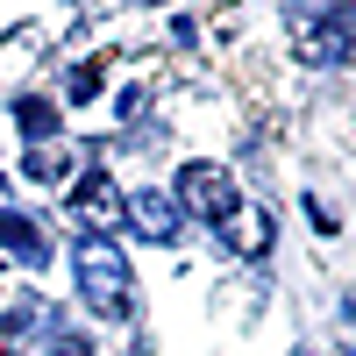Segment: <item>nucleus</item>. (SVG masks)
Returning a JSON list of instances; mask_svg holds the SVG:
<instances>
[{"label":"nucleus","mask_w":356,"mask_h":356,"mask_svg":"<svg viewBox=\"0 0 356 356\" xmlns=\"http://www.w3.org/2000/svg\"><path fill=\"white\" fill-rule=\"evenodd\" d=\"M72 271H79V292L100 321H129L136 314V278H129V257L107 243V235H79L72 243Z\"/></svg>","instance_id":"nucleus-1"},{"label":"nucleus","mask_w":356,"mask_h":356,"mask_svg":"<svg viewBox=\"0 0 356 356\" xmlns=\"http://www.w3.org/2000/svg\"><path fill=\"white\" fill-rule=\"evenodd\" d=\"M50 356H100L86 335H50Z\"/></svg>","instance_id":"nucleus-11"},{"label":"nucleus","mask_w":356,"mask_h":356,"mask_svg":"<svg viewBox=\"0 0 356 356\" xmlns=\"http://www.w3.org/2000/svg\"><path fill=\"white\" fill-rule=\"evenodd\" d=\"M72 171H79V164H72L65 143H36V150L22 157V178H29V186H65Z\"/></svg>","instance_id":"nucleus-7"},{"label":"nucleus","mask_w":356,"mask_h":356,"mask_svg":"<svg viewBox=\"0 0 356 356\" xmlns=\"http://www.w3.org/2000/svg\"><path fill=\"white\" fill-rule=\"evenodd\" d=\"M307 57H328V65H349V57H356V15H328L321 29H307Z\"/></svg>","instance_id":"nucleus-6"},{"label":"nucleus","mask_w":356,"mask_h":356,"mask_svg":"<svg viewBox=\"0 0 356 356\" xmlns=\"http://www.w3.org/2000/svg\"><path fill=\"white\" fill-rule=\"evenodd\" d=\"M72 214L79 221H122V193H114V178L107 171H79V193H72Z\"/></svg>","instance_id":"nucleus-3"},{"label":"nucleus","mask_w":356,"mask_h":356,"mask_svg":"<svg viewBox=\"0 0 356 356\" xmlns=\"http://www.w3.org/2000/svg\"><path fill=\"white\" fill-rule=\"evenodd\" d=\"M15 122H22V136H29V150H36V143H57V107L50 100H15Z\"/></svg>","instance_id":"nucleus-9"},{"label":"nucleus","mask_w":356,"mask_h":356,"mask_svg":"<svg viewBox=\"0 0 356 356\" xmlns=\"http://www.w3.org/2000/svg\"><path fill=\"white\" fill-rule=\"evenodd\" d=\"M178 207H186V214H200L207 228H221L243 200H235V178H228L221 164H200V157H193L186 171H178Z\"/></svg>","instance_id":"nucleus-2"},{"label":"nucleus","mask_w":356,"mask_h":356,"mask_svg":"<svg viewBox=\"0 0 356 356\" xmlns=\"http://www.w3.org/2000/svg\"><path fill=\"white\" fill-rule=\"evenodd\" d=\"M0 243H8V250H22L29 264H43V257H50V235H43L36 221H22V214H8V207H0Z\"/></svg>","instance_id":"nucleus-8"},{"label":"nucleus","mask_w":356,"mask_h":356,"mask_svg":"<svg viewBox=\"0 0 356 356\" xmlns=\"http://www.w3.org/2000/svg\"><path fill=\"white\" fill-rule=\"evenodd\" d=\"M100 93V57H86V65H72V79H65V100H93Z\"/></svg>","instance_id":"nucleus-10"},{"label":"nucleus","mask_w":356,"mask_h":356,"mask_svg":"<svg viewBox=\"0 0 356 356\" xmlns=\"http://www.w3.org/2000/svg\"><path fill=\"white\" fill-rule=\"evenodd\" d=\"M214 235H221L235 257H264V250H271V214H264V207H235Z\"/></svg>","instance_id":"nucleus-4"},{"label":"nucleus","mask_w":356,"mask_h":356,"mask_svg":"<svg viewBox=\"0 0 356 356\" xmlns=\"http://www.w3.org/2000/svg\"><path fill=\"white\" fill-rule=\"evenodd\" d=\"M129 221L150 235V243H171V235H178V200H164V193L150 186V193H136V200H129Z\"/></svg>","instance_id":"nucleus-5"}]
</instances>
